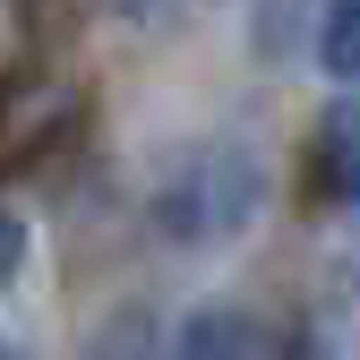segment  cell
Listing matches in <instances>:
<instances>
[{
    "label": "cell",
    "mask_w": 360,
    "mask_h": 360,
    "mask_svg": "<svg viewBox=\"0 0 360 360\" xmlns=\"http://www.w3.org/2000/svg\"><path fill=\"white\" fill-rule=\"evenodd\" d=\"M172 360H257V318L249 309H198L189 326H180V343H172Z\"/></svg>",
    "instance_id": "7a4b0ae2"
},
{
    "label": "cell",
    "mask_w": 360,
    "mask_h": 360,
    "mask_svg": "<svg viewBox=\"0 0 360 360\" xmlns=\"http://www.w3.org/2000/svg\"><path fill=\"white\" fill-rule=\"evenodd\" d=\"M95 9H112V18H146L155 0H95Z\"/></svg>",
    "instance_id": "ba28073f"
},
{
    "label": "cell",
    "mask_w": 360,
    "mask_h": 360,
    "mask_svg": "<svg viewBox=\"0 0 360 360\" xmlns=\"http://www.w3.org/2000/svg\"><path fill=\"white\" fill-rule=\"evenodd\" d=\"M352 18H360V0H326V9H318V69L326 77H352V60H360Z\"/></svg>",
    "instance_id": "5b68a950"
},
{
    "label": "cell",
    "mask_w": 360,
    "mask_h": 360,
    "mask_svg": "<svg viewBox=\"0 0 360 360\" xmlns=\"http://www.w3.org/2000/svg\"><path fill=\"white\" fill-rule=\"evenodd\" d=\"M266 360H335V352H326L318 335H283V343H275V352H266Z\"/></svg>",
    "instance_id": "52a82bcc"
},
{
    "label": "cell",
    "mask_w": 360,
    "mask_h": 360,
    "mask_svg": "<svg viewBox=\"0 0 360 360\" xmlns=\"http://www.w3.org/2000/svg\"><path fill=\"white\" fill-rule=\"evenodd\" d=\"M26 257H34L26 223H18V214H0V283H18V275H26Z\"/></svg>",
    "instance_id": "8992f818"
},
{
    "label": "cell",
    "mask_w": 360,
    "mask_h": 360,
    "mask_svg": "<svg viewBox=\"0 0 360 360\" xmlns=\"http://www.w3.org/2000/svg\"><path fill=\"white\" fill-rule=\"evenodd\" d=\"M77 360H163V326H155V309H138V300L112 309V318L77 343Z\"/></svg>",
    "instance_id": "3957f363"
},
{
    "label": "cell",
    "mask_w": 360,
    "mask_h": 360,
    "mask_svg": "<svg viewBox=\"0 0 360 360\" xmlns=\"http://www.w3.org/2000/svg\"><path fill=\"white\" fill-rule=\"evenodd\" d=\"M257 206H266V163L240 138H206L155 180V232L180 249H214V240L249 232Z\"/></svg>",
    "instance_id": "6da1fadb"
},
{
    "label": "cell",
    "mask_w": 360,
    "mask_h": 360,
    "mask_svg": "<svg viewBox=\"0 0 360 360\" xmlns=\"http://www.w3.org/2000/svg\"><path fill=\"white\" fill-rule=\"evenodd\" d=\"M318 189H326V206H352V103H335L318 120Z\"/></svg>",
    "instance_id": "277c9868"
}]
</instances>
